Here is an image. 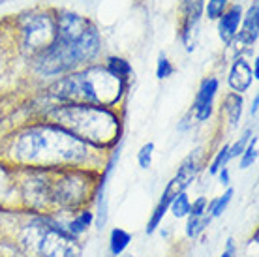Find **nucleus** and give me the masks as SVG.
Listing matches in <instances>:
<instances>
[{
	"instance_id": "4",
	"label": "nucleus",
	"mask_w": 259,
	"mask_h": 257,
	"mask_svg": "<svg viewBox=\"0 0 259 257\" xmlns=\"http://www.w3.org/2000/svg\"><path fill=\"white\" fill-rule=\"evenodd\" d=\"M53 116L59 120V126L75 135L81 141L94 145H107L115 141L118 132L117 116L105 107L71 103L66 107L53 111Z\"/></svg>"
},
{
	"instance_id": "20",
	"label": "nucleus",
	"mask_w": 259,
	"mask_h": 257,
	"mask_svg": "<svg viewBox=\"0 0 259 257\" xmlns=\"http://www.w3.org/2000/svg\"><path fill=\"white\" fill-rule=\"evenodd\" d=\"M152 152H154V143H147L143 145L139 154H137V161H139V167L141 169H149L150 163H152Z\"/></svg>"
},
{
	"instance_id": "12",
	"label": "nucleus",
	"mask_w": 259,
	"mask_h": 257,
	"mask_svg": "<svg viewBox=\"0 0 259 257\" xmlns=\"http://www.w3.org/2000/svg\"><path fill=\"white\" fill-rule=\"evenodd\" d=\"M130 242H132V235H130L128 231H124V229H120V227H117V229H113V231H111L109 250L115 257L122 255L124 250L130 246Z\"/></svg>"
},
{
	"instance_id": "15",
	"label": "nucleus",
	"mask_w": 259,
	"mask_h": 257,
	"mask_svg": "<svg viewBox=\"0 0 259 257\" xmlns=\"http://www.w3.org/2000/svg\"><path fill=\"white\" fill-rule=\"evenodd\" d=\"M107 70H109L118 81H122V83L126 84V79H128V75L132 73V66H130L126 60H122V58H109Z\"/></svg>"
},
{
	"instance_id": "5",
	"label": "nucleus",
	"mask_w": 259,
	"mask_h": 257,
	"mask_svg": "<svg viewBox=\"0 0 259 257\" xmlns=\"http://www.w3.org/2000/svg\"><path fill=\"white\" fill-rule=\"evenodd\" d=\"M25 246L38 257H81V246L73 235L47 222H36L26 229Z\"/></svg>"
},
{
	"instance_id": "1",
	"label": "nucleus",
	"mask_w": 259,
	"mask_h": 257,
	"mask_svg": "<svg viewBox=\"0 0 259 257\" xmlns=\"http://www.w3.org/2000/svg\"><path fill=\"white\" fill-rule=\"evenodd\" d=\"M100 49L98 30L87 19L64 13L57 21L53 44L36 57V70L44 75H60L75 66L92 60Z\"/></svg>"
},
{
	"instance_id": "21",
	"label": "nucleus",
	"mask_w": 259,
	"mask_h": 257,
	"mask_svg": "<svg viewBox=\"0 0 259 257\" xmlns=\"http://www.w3.org/2000/svg\"><path fill=\"white\" fill-rule=\"evenodd\" d=\"M250 137H252V132L246 130V132L239 137V141L235 143L233 147H229V160H233V158H237V156H240L242 152H244V148H246Z\"/></svg>"
},
{
	"instance_id": "25",
	"label": "nucleus",
	"mask_w": 259,
	"mask_h": 257,
	"mask_svg": "<svg viewBox=\"0 0 259 257\" xmlns=\"http://www.w3.org/2000/svg\"><path fill=\"white\" fill-rule=\"evenodd\" d=\"M207 199L199 197L197 201H194V205H190V214L192 218H201V216H207Z\"/></svg>"
},
{
	"instance_id": "7",
	"label": "nucleus",
	"mask_w": 259,
	"mask_h": 257,
	"mask_svg": "<svg viewBox=\"0 0 259 257\" xmlns=\"http://www.w3.org/2000/svg\"><path fill=\"white\" fill-rule=\"evenodd\" d=\"M195 175H197V160H195L194 156H190V158H186V160L182 161V165L179 167L175 177L171 179V182L165 186L162 195H165V197H169V199L173 201L179 193L186 192V188L192 184Z\"/></svg>"
},
{
	"instance_id": "2",
	"label": "nucleus",
	"mask_w": 259,
	"mask_h": 257,
	"mask_svg": "<svg viewBox=\"0 0 259 257\" xmlns=\"http://www.w3.org/2000/svg\"><path fill=\"white\" fill-rule=\"evenodd\" d=\"M15 154L21 161L28 163L59 165L83 160L87 147L60 126H38L21 135L15 145Z\"/></svg>"
},
{
	"instance_id": "9",
	"label": "nucleus",
	"mask_w": 259,
	"mask_h": 257,
	"mask_svg": "<svg viewBox=\"0 0 259 257\" xmlns=\"http://www.w3.org/2000/svg\"><path fill=\"white\" fill-rule=\"evenodd\" d=\"M252 81H253V75L250 64H248L244 58H239L233 64L231 71H229V87L235 92H244L252 84Z\"/></svg>"
},
{
	"instance_id": "13",
	"label": "nucleus",
	"mask_w": 259,
	"mask_h": 257,
	"mask_svg": "<svg viewBox=\"0 0 259 257\" xmlns=\"http://www.w3.org/2000/svg\"><path fill=\"white\" fill-rule=\"evenodd\" d=\"M226 111H227V116H229V122L235 128L240 120V115H242V98L237 92H231L226 98Z\"/></svg>"
},
{
	"instance_id": "22",
	"label": "nucleus",
	"mask_w": 259,
	"mask_h": 257,
	"mask_svg": "<svg viewBox=\"0 0 259 257\" xmlns=\"http://www.w3.org/2000/svg\"><path fill=\"white\" fill-rule=\"evenodd\" d=\"M227 161H229V145H226V147L222 148L220 152H218V156L214 158V161L210 163V169H208L210 175H216L222 167H226Z\"/></svg>"
},
{
	"instance_id": "11",
	"label": "nucleus",
	"mask_w": 259,
	"mask_h": 257,
	"mask_svg": "<svg viewBox=\"0 0 259 257\" xmlns=\"http://www.w3.org/2000/svg\"><path fill=\"white\" fill-rule=\"evenodd\" d=\"M240 8L233 6L229 12L222 13L220 17V38L229 44L231 39L237 36V30H239V23H240Z\"/></svg>"
},
{
	"instance_id": "14",
	"label": "nucleus",
	"mask_w": 259,
	"mask_h": 257,
	"mask_svg": "<svg viewBox=\"0 0 259 257\" xmlns=\"http://www.w3.org/2000/svg\"><path fill=\"white\" fill-rule=\"evenodd\" d=\"M231 197H233V190L229 188L224 195H220V197H216L214 201H210V205H208L207 208V216L208 218H218L224 210H226V206L229 205V201H231Z\"/></svg>"
},
{
	"instance_id": "23",
	"label": "nucleus",
	"mask_w": 259,
	"mask_h": 257,
	"mask_svg": "<svg viewBox=\"0 0 259 257\" xmlns=\"http://www.w3.org/2000/svg\"><path fill=\"white\" fill-rule=\"evenodd\" d=\"M171 73H173V66H171V62L167 60L165 55H160V58H158V68H156V77L167 79Z\"/></svg>"
},
{
	"instance_id": "19",
	"label": "nucleus",
	"mask_w": 259,
	"mask_h": 257,
	"mask_svg": "<svg viewBox=\"0 0 259 257\" xmlns=\"http://www.w3.org/2000/svg\"><path fill=\"white\" fill-rule=\"evenodd\" d=\"M208 222H210L208 216H201V218H192V216H190L188 225H186V235H188L190 238L197 237V235L208 225Z\"/></svg>"
},
{
	"instance_id": "3",
	"label": "nucleus",
	"mask_w": 259,
	"mask_h": 257,
	"mask_svg": "<svg viewBox=\"0 0 259 257\" xmlns=\"http://www.w3.org/2000/svg\"><path fill=\"white\" fill-rule=\"evenodd\" d=\"M124 87L126 84L118 81L107 68H89L64 77L53 90L66 102L104 107L118 102Z\"/></svg>"
},
{
	"instance_id": "27",
	"label": "nucleus",
	"mask_w": 259,
	"mask_h": 257,
	"mask_svg": "<svg viewBox=\"0 0 259 257\" xmlns=\"http://www.w3.org/2000/svg\"><path fill=\"white\" fill-rule=\"evenodd\" d=\"M218 173H220L222 184H224V186H227V184H229V171H227V167H222Z\"/></svg>"
},
{
	"instance_id": "26",
	"label": "nucleus",
	"mask_w": 259,
	"mask_h": 257,
	"mask_svg": "<svg viewBox=\"0 0 259 257\" xmlns=\"http://www.w3.org/2000/svg\"><path fill=\"white\" fill-rule=\"evenodd\" d=\"M235 253H237V250H235V240L233 238H229V240H227L226 250H224V253H222L220 257H235Z\"/></svg>"
},
{
	"instance_id": "8",
	"label": "nucleus",
	"mask_w": 259,
	"mask_h": 257,
	"mask_svg": "<svg viewBox=\"0 0 259 257\" xmlns=\"http://www.w3.org/2000/svg\"><path fill=\"white\" fill-rule=\"evenodd\" d=\"M218 92V81L214 77H208L201 83V89L195 96V103H194V109H195V116L197 120H207L208 116L212 115V102L214 96Z\"/></svg>"
},
{
	"instance_id": "6",
	"label": "nucleus",
	"mask_w": 259,
	"mask_h": 257,
	"mask_svg": "<svg viewBox=\"0 0 259 257\" xmlns=\"http://www.w3.org/2000/svg\"><path fill=\"white\" fill-rule=\"evenodd\" d=\"M23 32H25L26 47L41 53L53 44L57 36V21H53L49 15H34L25 21Z\"/></svg>"
},
{
	"instance_id": "17",
	"label": "nucleus",
	"mask_w": 259,
	"mask_h": 257,
	"mask_svg": "<svg viewBox=\"0 0 259 257\" xmlns=\"http://www.w3.org/2000/svg\"><path fill=\"white\" fill-rule=\"evenodd\" d=\"M92 218H94V214L89 212V210H83L77 218H73V222H71L70 227H68V233H70V235H81V233L87 231V229L91 227Z\"/></svg>"
},
{
	"instance_id": "18",
	"label": "nucleus",
	"mask_w": 259,
	"mask_h": 257,
	"mask_svg": "<svg viewBox=\"0 0 259 257\" xmlns=\"http://www.w3.org/2000/svg\"><path fill=\"white\" fill-rule=\"evenodd\" d=\"M242 158H240V169H248L253 161L257 160V137L253 135L252 141H248L244 152H242Z\"/></svg>"
},
{
	"instance_id": "24",
	"label": "nucleus",
	"mask_w": 259,
	"mask_h": 257,
	"mask_svg": "<svg viewBox=\"0 0 259 257\" xmlns=\"http://www.w3.org/2000/svg\"><path fill=\"white\" fill-rule=\"evenodd\" d=\"M227 0H208L207 4V15L208 19H218L224 13V8H226Z\"/></svg>"
},
{
	"instance_id": "29",
	"label": "nucleus",
	"mask_w": 259,
	"mask_h": 257,
	"mask_svg": "<svg viewBox=\"0 0 259 257\" xmlns=\"http://www.w3.org/2000/svg\"><path fill=\"white\" fill-rule=\"evenodd\" d=\"M257 105H259V96L253 98V103H252V115L255 116L257 115Z\"/></svg>"
},
{
	"instance_id": "16",
	"label": "nucleus",
	"mask_w": 259,
	"mask_h": 257,
	"mask_svg": "<svg viewBox=\"0 0 259 257\" xmlns=\"http://www.w3.org/2000/svg\"><path fill=\"white\" fill-rule=\"evenodd\" d=\"M190 205H192V203H190L186 192H182L177 195L175 199L171 201L169 208H171V212H173L175 218H184V216H188L190 214Z\"/></svg>"
},
{
	"instance_id": "10",
	"label": "nucleus",
	"mask_w": 259,
	"mask_h": 257,
	"mask_svg": "<svg viewBox=\"0 0 259 257\" xmlns=\"http://www.w3.org/2000/svg\"><path fill=\"white\" fill-rule=\"evenodd\" d=\"M257 32H259V8L257 4H253L248 10L246 17H244V25H242V30L239 34V41L246 45L255 44L257 41Z\"/></svg>"
},
{
	"instance_id": "28",
	"label": "nucleus",
	"mask_w": 259,
	"mask_h": 257,
	"mask_svg": "<svg viewBox=\"0 0 259 257\" xmlns=\"http://www.w3.org/2000/svg\"><path fill=\"white\" fill-rule=\"evenodd\" d=\"M252 75H253V79L259 77V60H257V58L253 60V71H252Z\"/></svg>"
}]
</instances>
